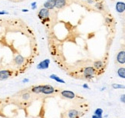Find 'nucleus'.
Returning a JSON list of instances; mask_svg holds the SVG:
<instances>
[{
  "instance_id": "nucleus-8",
  "label": "nucleus",
  "mask_w": 125,
  "mask_h": 118,
  "mask_svg": "<svg viewBox=\"0 0 125 118\" xmlns=\"http://www.w3.org/2000/svg\"><path fill=\"white\" fill-rule=\"evenodd\" d=\"M55 9L61 10L66 7L68 5V0H55Z\"/></svg>"
},
{
  "instance_id": "nucleus-2",
  "label": "nucleus",
  "mask_w": 125,
  "mask_h": 118,
  "mask_svg": "<svg viewBox=\"0 0 125 118\" xmlns=\"http://www.w3.org/2000/svg\"><path fill=\"white\" fill-rule=\"evenodd\" d=\"M38 16L39 18L42 20H44V19H47L49 18L50 16V11L45 9V8H42L39 11V13H38Z\"/></svg>"
},
{
  "instance_id": "nucleus-18",
  "label": "nucleus",
  "mask_w": 125,
  "mask_h": 118,
  "mask_svg": "<svg viewBox=\"0 0 125 118\" xmlns=\"http://www.w3.org/2000/svg\"><path fill=\"white\" fill-rule=\"evenodd\" d=\"M30 98H31V94L29 93H25L21 95V98L25 100H28Z\"/></svg>"
},
{
  "instance_id": "nucleus-1",
  "label": "nucleus",
  "mask_w": 125,
  "mask_h": 118,
  "mask_svg": "<svg viewBox=\"0 0 125 118\" xmlns=\"http://www.w3.org/2000/svg\"><path fill=\"white\" fill-rule=\"evenodd\" d=\"M115 62L119 66H122L125 64V50H121L117 52Z\"/></svg>"
},
{
  "instance_id": "nucleus-3",
  "label": "nucleus",
  "mask_w": 125,
  "mask_h": 118,
  "mask_svg": "<svg viewBox=\"0 0 125 118\" xmlns=\"http://www.w3.org/2000/svg\"><path fill=\"white\" fill-rule=\"evenodd\" d=\"M54 92H55V88H54L51 85H42V91L41 94H52Z\"/></svg>"
},
{
  "instance_id": "nucleus-11",
  "label": "nucleus",
  "mask_w": 125,
  "mask_h": 118,
  "mask_svg": "<svg viewBox=\"0 0 125 118\" xmlns=\"http://www.w3.org/2000/svg\"><path fill=\"white\" fill-rule=\"evenodd\" d=\"M116 11L118 13H124L125 12V2H117L116 3V6H115Z\"/></svg>"
},
{
  "instance_id": "nucleus-25",
  "label": "nucleus",
  "mask_w": 125,
  "mask_h": 118,
  "mask_svg": "<svg viewBox=\"0 0 125 118\" xmlns=\"http://www.w3.org/2000/svg\"><path fill=\"white\" fill-rule=\"evenodd\" d=\"M22 12H29V10L28 9H22Z\"/></svg>"
},
{
  "instance_id": "nucleus-21",
  "label": "nucleus",
  "mask_w": 125,
  "mask_h": 118,
  "mask_svg": "<svg viewBox=\"0 0 125 118\" xmlns=\"http://www.w3.org/2000/svg\"><path fill=\"white\" fill-rule=\"evenodd\" d=\"M92 118H102V117H101V116H97V115H93L92 116Z\"/></svg>"
},
{
  "instance_id": "nucleus-5",
  "label": "nucleus",
  "mask_w": 125,
  "mask_h": 118,
  "mask_svg": "<svg viewBox=\"0 0 125 118\" xmlns=\"http://www.w3.org/2000/svg\"><path fill=\"white\" fill-rule=\"evenodd\" d=\"M61 96L63 97L64 98H66V99H74L75 98L76 94L72 92L71 90H64L61 91Z\"/></svg>"
},
{
  "instance_id": "nucleus-23",
  "label": "nucleus",
  "mask_w": 125,
  "mask_h": 118,
  "mask_svg": "<svg viewBox=\"0 0 125 118\" xmlns=\"http://www.w3.org/2000/svg\"><path fill=\"white\" fill-rule=\"evenodd\" d=\"M5 14H8V13L5 12H0V15H5Z\"/></svg>"
},
{
  "instance_id": "nucleus-19",
  "label": "nucleus",
  "mask_w": 125,
  "mask_h": 118,
  "mask_svg": "<svg viewBox=\"0 0 125 118\" xmlns=\"http://www.w3.org/2000/svg\"><path fill=\"white\" fill-rule=\"evenodd\" d=\"M102 114H103V110L101 108H97L95 111H94V114L97 116H101L102 117Z\"/></svg>"
},
{
  "instance_id": "nucleus-20",
  "label": "nucleus",
  "mask_w": 125,
  "mask_h": 118,
  "mask_svg": "<svg viewBox=\"0 0 125 118\" xmlns=\"http://www.w3.org/2000/svg\"><path fill=\"white\" fill-rule=\"evenodd\" d=\"M121 100L123 103H125V94H123L121 96Z\"/></svg>"
},
{
  "instance_id": "nucleus-22",
  "label": "nucleus",
  "mask_w": 125,
  "mask_h": 118,
  "mask_svg": "<svg viewBox=\"0 0 125 118\" xmlns=\"http://www.w3.org/2000/svg\"><path fill=\"white\" fill-rule=\"evenodd\" d=\"M12 2H21V1H24V0H11Z\"/></svg>"
},
{
  "instance_id": "nucleus-7",
  "label": "nucleus",
  "mask_w": 125,
  "mask_h": 118,
  "mask_svg": "<svg viewBox=\"0 0 125 118\" xmlns=\"http://www.w3.org/2000/svg\"><path fill=\"white\" fill-rule=\"evenodd\" d=\"M43 8L47 9L48 10H53L55 9V0H47L43 4Z\"/></svg>"
},
{
  "instance_id": "nucleus-10",
  "label": "nucleus",
  "mask_w": 125,
  "mask_h": 118,
  "mask_svg": "<svg viewBox=\"0 0 125 118\" xmlns=\"http://www.w3.org/2000/svg\"><path fill=\"white\" fill-rule=\"evenodd\" d=\"M49 64H50V60L49 59H45L44 61H41L39 64H38L37 68L39 70H44L47 69L49 67Z\"/></svg>"
},
{
  "instance_id": "nucleus-15",
  "label": "nucleus",
  "mask_w": 125,
  "mask_h": 118,
  "mask_svg": "<svg viewBox=\"0 0 125 118\" xmlns=\"http://www.w3.org/2000/svg\"><path fill=\"white\" fill-rule=\"evenodd\" d=\"M31 92H33L35 94H41L42 91V85H39V86H35V87H33L31 88Z\"/></svg>"
},
{
  "instance_id": "nucleus-9",
  "label": "nucleus",
  "mask_w": 125,
  "mask_h": 118,
  "mask_svg": "<svg viewBox=\"0 0 125 118\" xmlns=\"http://www.w3.org/2000/svg\"><path fill=\"white\" fill-rule=\"evenodd\" d=\"M12 72L9 70H2L0 71V80H6L12 76Z\"/></svg>"
},
{
  "instance_id": "nucleus-12",
  "label": "nucleus",
  "mask_w": 125,
  "mask_h": 118,
  "mask_svg": "<svg viewBox=\"0 0 125 118\" xmlns=\"http://www.w3.org/2000/svg\"><path fill=\"white\" fill-rule=\"evenodd\" d=\"M25 58L22 56V55H16L14 58V62L15 64H16V65H21V64H23L24 62H25Z\"/></svg>"
},
{
  "instance_id": "nucleus-17",
  "label": "nucleus",
  "mask_w": 125,
  "mask_h": 118,
  "mask_svg": "<svg viewBox=\"0 0 125 118\" xmlns=\"http://www.w3.org/2000/svg\"><path fill=\"white\" fill-rule=\"evenodd\" d=\"M112 88L115 89H121V88H125V86L121 85V84H113Z\"/></svg>"
},
{
  "instance_id": "nucleus-26",
  "label": "nucleus",
  "mask_w": 125,
  "mask_h": 118,
  "mask_svg": "<svg viewBox=\"0 0 125 118\" xmlns=\"http://www.w3.org/2000/svg\"><path fill=\"white\" fill-rule=\"evenodd\" d=\"M29 81V79H25L23 80V82H28Z\"/></svg>"
},
{
  "instance_id": "nucleus-6",
  "label": "nucleus",
  "mask_w": 125,
  "mask_h": 118,
  "mask_svg": "<svg viewBox=\"0 0 125 118\" xmlns=\"http://www.w3.org/2000/svg\"><path fill=\"white\" fill-rule=\"evenodd\" d=\"M66 118H78L79 111L75 109H70L65 113Z\"/></svg>"
},
{
  "instance_id": "nucleus-14",
  "label": "nucleus",
  "mask_w": 125,
  "mask_h": 118,
  "mask_svg": "<svg viewBox=\"0 0 125 118\" xmlns=\"http://www.w3.org/2000/svg\"><path fill=\"white\" fill-rule=\"evenodd\" d=\"M50 78L55 80V81H57V82L62 83V84H64V80H62V79H61L60 78H59L58 76H57V75H55V74H51L50 75Z\"/></svg>"
},
{
  "instance_id": "nucleus-4",
  "label": "nucleus",
  "mask_w": 125,
  "mask_h": 118,
  "mask_svg": "<svg viewBox=\"0 0 125 118\" xmlns=\"http://www.w3.org/2000/svg\"><path fill=\"white\" fill-rule=\"evenodd\" d=\"M95 74V69L93 67H87L84 70V76L87 78H91Z\"/></svg>"
},
{
  "instance_id": "nucleus-13",
  "label": "nucleus",
  "mask_w": 125,
  "mask_h": 118,
  "mask_svg": "<svg viewBox=\"0 0 125 118\" xmlns=\"http://www.w3.org/2000/svg\"><path fill=\"white\" fill-rule=\"evenodd\" d=\"M117 73L120 78L125 79V65H122L119 68L117 71Z\"/></svg>"
},
{
  "instance_id": "nucleus-16",
  "label": "nucleus",
  "mask_w": 125,
  "mask_h": 118,
  "mask_svg": "<svg viewBox=\"0 0 125 118\" xmlns=\"http://www.w3.org/2000/svg\"><path fill=\"white\" fill-rule=\"evenodd\" d=\"M103 66H104V64H103V62L101 61H96L94 63V68L96 69H100Z\"/></svg>"
},
{
  "instance_id": "nucleus-24",
  "label": "nucleus",
  "mask_w": 125,
  "mask_h": 118,
  "mask_svg": "<svg viewBox=\"0 0 125 118\" xmlns=\"http://www.w3.org/2000/svg\"><path fill=\"white\" fill-rule=\"evenodd\" d=\"M83 87H84V88H88V86L87 85V84H84V85H83Z\"/></svg>"
}]
</instances>
